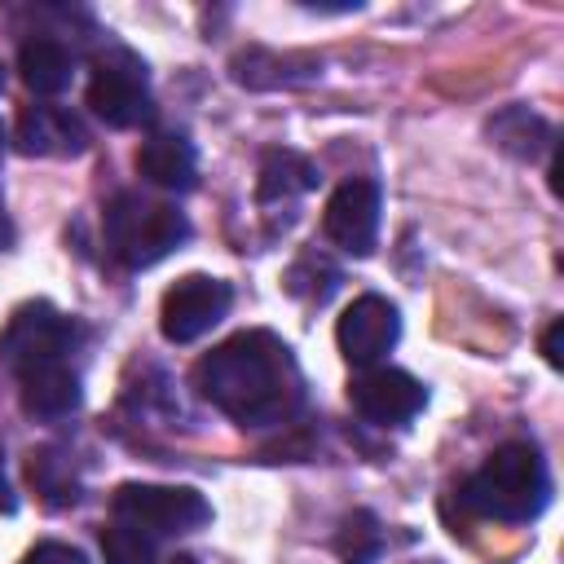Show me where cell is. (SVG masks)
Returning <instances> with one entry per match:
<instances>
[{
	"label": "cell",
	"mask_w": 564,
	"mask_h": 564,
	"mask_svg": "<svg viewBox=\"0 0 564 564\" xmlns=\"http://www.w3.org/2000/svg\"><path fill=\"white\" fill-rule=\"evenodd\" d=\"M194 388L238 427H282L304 405V370L273 330H238L194 366Z\"/></svg>",
	"instance_id": "obj_1"
},
{
	"label": "cell",
	"mask_w": 564,
	"mask_h": 564,
	"mask_svg": "<svg viewBox=\"0 0 564 564\" xmlns=\"http://www.w3.org/2000/svg\"><path fill=\"white\" fill-rule=\"evenodd\" d=\"M551 502V471L538 445L529 441H507L498 445L463 485H458V507L480 520H502V524H524L542 516Z\"/></svg>",
	"instance_id": "obj_2"
},
{
	"label": "cell",
	"mask_w": 564,
	"mask_h": 564,
	"mask_svg": "<svg viewBox=\"0 0 564 564\" xmlns=\"http://www.w3.org/2000/svg\"><path fill=\"white\" fill-rule=\"evenodd\" d=\"M189 238V220L176 203L123 189L106 207V251L123 269H150Z\"/></svg>",
	"instance_id": "obj_3"
},
{
	"label": "cell",
	"mask_w": 564,
	"mask_h": 564,
	"mask_svg": "<svg viewBox=\"0 0 564 564\" xmlns=\"http://www.w3.org/2000/svg\"><path fill=\"white\" fill-rule=\"evenodd\" d=\"M79 348V322L66 317L62 308L44 304V300H31L22 304L4 335H0V361L22 379L31 370H44V366H62L70 361V352Z\"/></svg>",
	"instance_id": "obj_4"
},
{
	"label": "cell",
	"mask_w": 564,
	"mask_h": 564,
	"mask_svg": "<svg viewBox=\"0 0 564 564\" xmlns=\"http://www.w3.org/2000/svg\"><path fill=\"white\" fill-rule=\"evenodd\" d=\"M110 511L115 520L150 533V538H163V533H194L212 520V502L189 489V485H141V480H128L115 489L110 498Z\"/></svg>",
	"instance_id": "obj_5"
},
{
	"label": "cell",
	"mask_w": 564,
	"mask_h": 564,
	"mask_svg": "<svg viewBox=\"0 0 564 564\" xmlns=\"http://www.w3.org/2000/svg\"><path fill=\"white\" fill-rule=\"evenodd\" d=\"M88 106L97 119H106L110 128H137L141 119H150V79H145V62L128 48H110L93 62V79H88Z\"/></svg>",
	"instance_id": "obj_6"
},
{
	"label": "cell",
	"mask_w": 564,
	"mask_h": 564,
	"mask_svg": "<svg viewBox=\"0 0 564 564\" xmlns=\"http://www.w3.org/2000/svg\"><path fill=\"white\" fill-rule=\"evenodd\" d=\"M234 304V291L229 282L212 278V273H185L176 278L167 291H163V304H159V330L167 344H194L203 339L212 326L225 322Z\"/></svg>",
	"instance_id": "obj_7"
},
{
	"label": "cell",
	"mask_w": 564,
	"mask_h": 564,
	"mask_svg": "<svg viewBox=\"0 0 564 564\" xmlns=\"http://www.w3.org/2000/svg\"><path fill=\"white\" fill-rule=\"evenodd\" d=\"M397 339H401V313L383 295H357L335 322V344L352 370L383 366V357L397 348Z\"/></svg>",
	"instance_id": "obj_8"
},
{
	"label": "cell",
	"mask_w": 564,
	"mask_h": 564,
	"mask_svg": "<svg viewBox=\"0 0 564 564\" xmlns=\"http://www.w3.org/2000/svg\"><path fill=\"white\" fill-rule=\"evenodd\" d=\"M348 405L366 423L401 427L427 405V388L397 366H370V370H357L348 379Z\"/></svg>",
	"instance_id": "obj_9"
},
{
	"label": "cell",
	"mask_w": 564,
	"mask_h": 564,
	"mask_svg": "<svg viewBox=\"0 0 564 564\" xmlns=\"http://www.w3.org/2000/svg\"><path fill=\"white\" fill-rule=\"evenodd\" d=\"M379 185L370 176H348L322 212V234L348 251V256H370L379 242Z\"/></svg>",
	"instance_id": "obj_10"
},
{
	"label": "cell",
	"mask_w": 564,
	"mask_h": 564,
	"mask_svg": "<svg viewBox=\"0 0 564 564\" xmlns=\"http://www.w3.org/2000/svg\"><path fill=\"white\" fill-rule=\"evenodd\" d=\"M18 150L40 159H70L88 150V128L62 106H26L18 115Z\"/></svg>",
	"instance_id": "obj_11"
},
{
	"label": "cell",
	"mask_w": 564,
	"mask_h": 564,
	"mask_svg": "<svg viewBox=\"0 0 564 564\" xmlns=\"http://www.w3.org/2000/svg\"><path fill=\"white\" fill-rule=\"evenodd\" d=\"M137 172L167 194H185L198 181V154L181 132H150L137 145Z\"/></svg>",
	"instance_id": "obj_12"
},
{
	"label": "cell",
	"mask_w": 564,
	"mask_h": 564,
	"mask_svg": "<svg viewBox=\"0 0 564 564\" xmlns=\"http://www.w3.org/2000/svg\"><path fill=\"white\" fill-rule=\"evenodd\" d=\"M22 383V410L35 414V419H66L79 410V370L70 361L62 366H44V370H31L18 379Z\"/></svg>",
	"instance_id": "obj_13"
},
{
	"label": "cell",
	"mask_w": 564,
	"mask_h": 564,
	"mask_svg": "<svg viewBox=\"0 0 564 564\" xmlns=\"http://www.w3.org/2000/svg\"><path fill=\"white\" fill-rule=\"evenodd\" d=\"M18 70H22V84L35 93V97H57L62 88H70L75 79V53L62 44V40H48V35H35L18 48Z\"/></svg>",
	"instance_id": "obj_14"
},
{
	"label": "cell",
	"mask_w": 564,
	"mask_h": 564,
	"mask_svg": "<svg viewBox=\"0 0 564 564\" xmlns=\"http://www.w3.org/2000/svg\"><path fill=\"white\" fill-rule=\"evenodd\" d=\"M317 185V167L295 154V150H269L260 159V181H256V198L264 207L273 203H295L300 194H308Z\"/></svg>",
	"instance_id": "obj_15"
},
{
	"label": "cell",
	"mask_w": 564,
	"mask_h": 564,
	"mask_svg": "<svg viewBox=\"0 0 564 564\" xmlns=\"http://www.w3.org/2000/svg\"><path fill=\"white\" fill-rule=\"evenodd\" d=\"M489 137H494L498 150H507V154H516V159H529V163H533L542 150L555 145L551 123H546L542 115H533L529 106H507V110H498V115L489 119Z\"/></svg>",
	"instance_id": "obj_16"
},
{
	"label": "cell",
	"mask_w": 564,
	"mask_h": 564,
	"mask_svg": "<svg viewBox=\"0 0 564 564\" xmlns=\"http://www.w3.org/2000/svg\"><path fill=\"white\" fill-rule=\"evenodd\" d=\"M31 485L44 494L48 507H70L79 498V480H75L70 463L62 454H53V449L31 454Z\"/></svg>",
	"instance_id": "obj_17"
},
{
	"label": "cell",
	"mask_w": 564,
	"mask_h": 564,
	"mask_svg": "<svg viewBox=\"0 0 564 564\" xmlns=\"http://www.w3.org/2000/svg\"><path fill=\"white\" fill-rule=\"evenodd\" d=\"M335 551L344 564H375L379 551H383V529L370 511H352L344 516L339 524V538H335Z\"/></svg>",
	"instance_id": "obj_18"
},
{
	"label": "cell",
	"mask_w": 564,
	"mask_h": 564,
	"mask_svg": "<svg viewBox=\"0 0 564 564\" xmlns=\"http://www.w3.org/2000/svg\"><path fill=\"white\" fill-rule=\"evenodd\" d=\"M101 551H106V564H154L159 560V538L115 520L101 529Z\"/></svg>",
	"instance_id": "obj_19"
},
{
	"label": "cell",
	"mask_w": 564,
	"mask_h": 564,
	"mask_svg": "<svg viewBox=\"0 0 564 564\" xmlns=\"http://www.w3.org/2000/svg\"><path fill=\"white\" fill-rule=\"evenodd\" d=\"M22 564H88V560L75 546H66V542H40L35 551H26Z\"/></svg>",
	"instance_id": "obj_20"
},
{
	"label": "cell",
	"mask_w": 564,
	"mask_h": 564,
	"mask_svg": "<svg viewBox=\"0 0 564 564\" xmlns=\"http://www.w3.org/2000/svg\"><path fill=\"white\" fill-rule=\"evenodd\" d=\"M560 339H564V322L555 317V322H551V326L542 330V357H546V366H555V370L564 366V352H560Z\"/></svg>",
	"instance_id": "obj_21"
},
{
	"label": "cell",
	"mask_w": 564,
	"mask_h": 564,
	"mask_svg": "<svg viewBox=\"0 0 564 564\" xmlns=\"http://www.w3.org/2000/svg\"><path fill=\"white\" fill-rule=\"evenodd\" d=\"M0 511H4V516H13V511H18V494H13L9 476H4V449H0Z\"/></svg>",
	"instance_id": "obj_22"
},
{
	"label": "cell",
	"mask_w": 564,
	"mask_h": 564,
	"mask_svg": "<svg viewBox=\"0 0 564 564\" xmlns=\"http://www.w3.org/2000/svg\"><path fill=\"white\" fill-rule=\"evenodd\" d=\"M9 247H13V220H9L4 198H0V251H9Z\"/></svg>",
	"instance_id": "obj_23"
},
{
	"label": "cell",
	"mask_w": 564,
	"mask_h": 564,
	"mask_svg": "<svg viewBox=\"0 0 564 564\" xmlns=\"http://www.w3.org/2000/svg\"><path fill=\"white\" fill-rule=\"evenodd\" d=\"M4 141H9V137H4V123H0V159H4Z\"/></svg>",
	"instance_id": "obj_24"
},
{
	"label": "cell",
	"mask_w": 564,
	"mask_h": 564,
	"mask_svg": "<svg viewBox=\"0 0 564 564\" xmlns=\"http://www.w3.org/2000/svg\"><path fill=\"white\" fill-rule=\"evenodd\" d=\"M414 564H441V560H414Z\"/></svg>",
	"instance_id": "obj_25"
},
{
	"label": "cell",
	"mask_w": 564,
	"mask_h": 564,
	"mask_svg": "<svg viewBox=\"0 0 564 564\" xmlns=\"http://www.w3.org/2000/svg\"><path fill=\"white\" fill-rule=\"evenodd\" d=\"M0 88H4V66H0Z\"/></svg>",
	"instance_id": "obj_26"
}]
</instances>
